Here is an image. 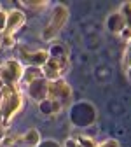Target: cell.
<instances>
[{
  "instance_id": "cell-1",
  "label": "cell",
  "mask_w": 131,
  "mask_h": 147,
  "mask_svg": "<svg viewBox=\"0 0 131 147\" xmlns=\"http://www.w3.org/2000/svg\"><path fill=\"white\" fill-rule=\"evenodd\" d=\"M49 58L46 65L40 68L47 81L63 79L65 74L70 70V51L63 44H52L49 49Z\"/></svg>"
},
{
  "instance_id": "cell-2",
  "label": "cell",
  "mask_w": 131,
  "mask_h": 147,
  "mask_svg": "<svg viewBox=\"0 0 131 147\" xmlns=\"http://www.w3.org/2000/svg\"><path fill=\"white\" fill-rule=\"evenodd\" d=\"M23 109V91L19 86H5L0 98V117H2L4 128H7L17 112Z\"/></svg>"
},
{
  "instance_id": "cell-3",
  "label": "cell",
  "mask_w": 131,
  "mask_h": 147,
  "mask_svg": "<svg viewBox=\"0 0 131 147\" xmlns=\"http://www.w3.org/2000/svg\"><path fill=\"white\" fill-rule=\"evenodd\" d=\"M68 18H70L68 7L63 5V4H58V5L52 9V12H51V16H49L47 23H46L44 28H42V40L52 42V40L56 39V35H58V33L63 30V26L67 25Z\"/></svg>"
},
{
  "instance_id": "cell-4",
  "label": "cell",
  "mask_w": 131,
  "mask_h": 147,
  "mask_svg": "<svg viewBox=\"0 0 131 147\" xmlns=\"http://www.w3.org/2000/svg\"><path fill=\"white\" fill-rule=\"evenodd\" d=\"M96 109L91 102H79L70 107V119L79 128H87L96 121Z\"/></svg>"
},
{
  "instance_id": "cell-5",
  "label": "cell",
  "mask_w": 131,
  "mask_h": 147,
  "mask_svg": "<svg viewBox=\"0 0 131 147\" xmlns=\"http://www.w3.org/2000/svg\"><path fill=\"white\" fill-rule=\"evenodd\" d=\"M25 74V65L19 60H5L0 63V82L5 86H19Z\"/></svg>"
},
{
  "instance_id": "cell-6",
  "label": "cell",
  "mask_w": 131,
  "mask_h": 147,
  "mask_svg": "<svg viewBox=\"0 0 131 147\" xmlns=\"http://www.w3.org/2000/svg\"><path fill=\"white\" fill-rule=\"evenodd\" d=\"M72 86L65 81V79H56V81H49V96L51 100L58 102L63 109L72 105Z\"/></svg>"
},
{
  "instance_id": "cell-7",
  "label": "cell",
  "mask_w": 131,
  "mask_h": 147,
  "mask_svg": "<svg viewBox=\"0 0 131 147\" xmlns=\"http://www.w3.org/2000/svg\"><path fill=\"white\" fill-rule=\"evenodd\" d=\"M49 58L47 49H28V47H19V61L25 67H35L42 68Z\"/></svg>"
},
{
  "instance_id": "cell-8",
  "label": "cell",
  "mask_w": 131,
  "mask_h": 147,
  "mask_svg": "<svg viewBox=\"0 0 131 147\" xmlns=\"http://www.w3.org/2000/svg\"><path fill=\"white\" fill-rule=\"evenodd\" d=\"M26 21V16L23 11L19 9H11L7 11V20H5V30H4V37H16V33L19 32V28L25 25Z\"/></svg>"
},
{
  "instance_id": "cell-9",
  "label": "cell",
  "mask_w": 131,
  "mask_h": 147,
  "mask_svg": "<svg viewBox=\"0 0 131 147\" xmlns=\"http://www.w3.org/2000/svg\"><path fill=\"white\" fill-rule=\"evenodd\" d=\"M107 28H108V32H112L117 37H122V39H126V40L131 39V30L128 28L126 20L122 18V14L119 11H116L114 14H110L107 18Z\"/></svg>"
},
{
  "instance_id": "cell-10",
  "label": "cell",
  "mask_w": 131,
  "mask_h": 147,
  "mask_svg": "<svg viewBox=\"0 0 131 147\" xmlns=\"http://www.w3.org/2000/svg\"><path fill=\"white\" fill-rule=\"evenodd\" d=\"M63 147H98V142L95 138L81 133V135H73V137L67 138Z\"/></svg>"
},
{
  "instance_id": "cell-11",
  "label": "cell",
  "mask_w": 131,
  "mask_h": 147,
  "mask_svg": "<svg viewBox=\"0 0 131 147\" xmlns=\"http://www.w3.org/2000/svg\"><path fill=\"white\" fill-rule=\"evenodd\" d=\"M39 109H40V112L46 114V116H56V114H60L61 110H63V107H61L58 102H54V100H51V98L42 100V102L39 103Z\"/></svg>"
},
{
  "instance_id": "cell-12",
  "label": "cell",
  "mask_w": 131,
  "mask_h": 147,
  "mask_svg": "<svg viewBox=\"0 0 131 147\" xmlns=\"http://www.w3.org/2000/svg\"><path fill=\"white\" fill-rule=\"evenodd\" d=\"M40 133H39V130H35V128H30L28 131H25V133H21V145H25V147H37L40 144Z\"/></svg>"
},
{
  "instance_id": "cell-13",
  "label": "cell",
  "mask_w": 131,
  "mask_h": 147,
  "mask_svg": "<svg viewBox=\"0 0 131 147\" xmlns=\"http://www.w3.org/2000/svg\"><path fill=\"white\" fill-rule=\"evenodd\" d=\"M124 72L131 79V39L126 40V51H124Z\"/></svg>"
},
{
  "instance_id": "cell-14",
  "label": "cell",
  "mask_w": 131,
  "mask_h": 147,
  "mask_svg": "<svg viewBox=\"0 0 131 147\" xmlns=\"http://www.w3.org/2000/svg\"><path fill=\"white\" fill-rule=\"evenodd\" d=\"M19 5H25L30 11H37V12H39V11H44L46 7H49L51 4L47 2V0H44V2H42V0H37V2H32V0H30V2H19Z\"/></svg>"
},
{
  "instance_id": "cell-15",
  "label": "cell",
  "mask_w": 131,
  "mask_h": 147,
  "mask_svg": "<svg viewBox=\"0 0 131 147\" xmlns=\"http://www.w3.org/2000/svg\"><path fill=\"white\" fill-rule=\"evenodd\" d=\"M119 12L122 14V18L126 20V25H128V28L131 30V2H128V4H122V5H121V9H119Z\"/></svg>"
},
{
  "instance_id": "cell-16",
  "label": "cell",
  "mask_w": 131,
  "mask_h": 147,
  "mask_svg": "<svg viewBox=\"0 0 131 147\" xmlns=\"http://www.w3.org/2000/svg\"><path fill=\"white\" fill-rule=\"evenodd\" d=\"M37 147H61V145L56 140H52V138H46V140H40V144Z\"/></svg>"
},
{
  "instance_id": "cell-17",
  "label": "cell",
  "mask_w": 131,
  "mask_h": 147,
  "mask_svg": "<svg viewBox=\"0 0 131 147\" xmlns=\"http://www.w3.org/2000/svg\"><path fill=\"white\" fill-rule=\"evenodd\" d=\"M98 147H121V145H119V142L114 140V138H107L105 142L98 144Z\"/></svg>"
}]
</instances>
